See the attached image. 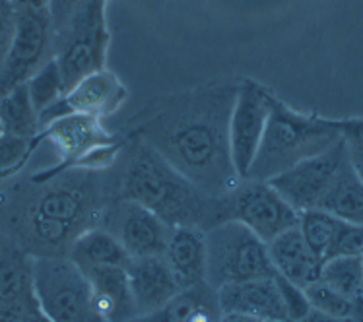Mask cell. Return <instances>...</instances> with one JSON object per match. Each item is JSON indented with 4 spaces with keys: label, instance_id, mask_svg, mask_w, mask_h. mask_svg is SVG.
I'll list each match as a JSON object with an SVG mask.
<instances>
[{
    "label": "cell",
    "instance_id": "29",
    "mask_svg": "<svg viewBox=\"0 0 363 322\" xmlns=\"http://www.w3.org/2000/svg\"><path fill=\"white\" fill-rule=\"evenodd\" d=\"M276 284H278V289H280V295H282L284 309H286V316H288L289 322H301L305 316L311 313V305H309V299H307V293H305L303 287L291 284L284 277L276 276Z\"/></svg>",
    "mask_w": 363,
    "mask_h": 322
},
{
    "label": "cell",
    "instance_id": "23",
    "mask_svg": "<svg viewBox=\"0 0 363 322\" xmlns=\"http://www.w3.org/2000/svg\"><path fill=\"white\" fill-rule=\"evenodd\" d=\"M26 86H28L31 103L39 115L47 109H51L52 105H57L60 99L67 96V86H65V80H62V74H60V68L55 57L43 62L30 76Z\"/></svg>",
    "mask_w": 363,
    "mask_h": 322
},
{
    "label": "cell",
    "instance_id": "17",
    "mask_svg": "<svg viewBox=\"0 0 363 322\" xmlns=\"http://www.w3.org/2000/svg\"><path fill=\"white\" fill-rule=\"evenodd\" d=\"M165 263L181 285L193 289L206 284V237L199 227H173L163 253Z\"/></svg>",
    "mask_w": 363,
    "mask_h": 322
},
{
    "label": "cell",
    "instance_id": "12",
    "mask_svg": "<svg viewBox=\"0 0 363 322\" xmlns=\"http://www.w3.org/2000/svg\"><path fill=\"white\" fill-rule=\"evenodd\" d=\"M272 93L252 80H241L230 117V151L233 167L247 179L270 115Z\"/></svg>",
    "mask_w": 363,
    "mask_h": 322
},
{
    "label": "cell",
    "instance_id": "15",
    "mask_svg": "<svg viewBox=\"0 0 363 322\" xmlns=\"http://www.w3.org/2000/svg\"><path fill=\"white\" fill-rule=\"evenodd\" d=\"M216 301L220 315L249 316L264 322L288 321L276 276L223 285L216 292Z\"/></svg>",
    "mask_w": 363,
    "mask_h": 322
},
{
    "label": "cell",
    "instance_id": "5",
    "mask_svg": "<svg viewBox=\"0 0 363 322\" xmlns=\"http://www.w3.org/2000/svg\"><path fill=\"white\" fill-rule=\"evenodd\" d=\"M31 287L39 309L51 322H101L94 309L84 270L65 255L31 258Z\"/></svg>",
    "mask_w": 363,
    "mask_h": 322
},
{
    "label": "cell",
    "instance_id": "6",
    "mask_svg": "<svg viewBox=\"0 0 363 322\" xmlns=\"http://www.w3.org/2000/svg\"><path fill=\"white\" fill-rule=\"evenodd\" d=\"M206 237V285L220 287L247 280L274 277L268 245L235 219H225L204 231Z\"/></svg>",
    "mask_w": 363,
    "mask_h": 322
},
{
    "label": "cell",
    "instance_id": "30",
    "mask_svg": "<svg viewBox=\"0 0 363 322\" xmlns=\"http://www.w3.org/2000/svg\"><path fill=\"white\" fill-rule=\"evenodd\" d=\"M82 2L84 0H49L47 12H49V20H51L52 35L65 30V25L70 22V18L74 16Z\"/></svg>",
    "mask_w": 363,
    "mask_h": 322
},
{
    "label": "cell",
    "instance_id": "36",
    "mask_svg": "<svg viewBox=\"0 0 363 322\" xmlns=\"http://www.w3.org/2000/svg\"><path fill=\"white\" fill-rule=\"evenodd\" d=\"M12 8H38V10H43V8L49 6V0H8Z\"/></svg>",
    "mask_w": 363,
    "mask_h": 322
},
{
    "label": "cell",
    "instance_id": "10",
    "mask_svg": "<svg viewBox=\"0 0 363 322\" xmlns=\"http://www.w3.org/2000/svg\"><path fill=\"white\" fill-rule=\"evenodd\" d=\"M52 30L47 8H14V30L0 67V96H4L51 59Z\"/></svg>",
    "mask_w": 363,
    "mask_h": 322
},
{
    "label": "cell",
    "instance_id": "28",
    "mask_svg": "<svg viewBox=\"0 0 363 322\" xmlns=\"http://www.w3.org/2000/svg\"><path fill=\"white\" fill-rule=\"evenodd\" d=\"M363 255V225L338 222L336 235L326 258L333 256H362ZM325 258V260H326Z\"/></svg>",
    "mask_w": 363,
    "mask_h": 322
},
{
    "label": "cell",
    "instance_id": "34",
    "mask_svg": "<svg viewBox=\"0 0 363 322\" xmlns=\"http://www.w3.org/2000/svg\"><path fill=\"white\" fill-rule=\"evenodd\" d=\"M301 322H354L350 316H333V315H325V313H319V311H313L309 315L305 316Z\"/></svg>",
    "mask_w": 363,
    "mask_h": 322
},
{
    "label": "cell",
    "instance_id": "32",
    "mask_svg": "<svg viewBox=\"0 0 363 322\" xmlns=\"http://www.w3.org/2000/svg\"><path fill=\"white\" fill-rule=\"evenodd\" d=\"M344 136H346V144H348L350 163L354 167V171L357 173V177L363 180V140L352 134Z\"/></svg>",
    "mask_w": 363,
    "mask_h": 322
},
{
    "label": "cell",
    "instance_id": "8",
    "mask_svg": "<svg viewBox=\"0 0 363 322\" xmlns=\"http://www.w3.org/2000/svg\"><path fill=\"white\" fill-rule=\"evenodd\" d=\"M60 154V167L49 173L65 169H105L117 161V154L125 148V138L111 134L101 120L80 113H68L55 119L41 130Z\"/></svg>",
    "mask_w": 363,
    "mask_h": 322
},
{
    "label": "cell",
    "instance_id": "21",
    "mask_svg": "<svg viewBox=\"0 0 363 322\" xmlns=\"http://www.w3.org/2000/svg\"><path fill=\"white\" fill-rule=\"evenodd\" d=\"M317 210L328 212L348 224L363 225V180L350 163V156Z\"/></svg>",
    "mask_w": 363,
    "mask_h": 322
},
{
    "label": "cell",
    "instance_id": "33",
    "mask_svg": "<svg viewBox=\"0 0 363 322\" xmlns=\"http://www.w3.org/2000/svg\"><path fill=\"white\" fill-rule=\"evenodd\" d=\"M336 125L342 130V134L357 136L359 140H363V120L352 119V120H336Z\"/></svg>",
    "mask_w": 363,
    "mask_h": 322
},
{
    "label": "cell",
    "instance_id": "1",
    "mask_svg": "<svg viewBox=\"0 0 363 322\" xmlns=\"http://www.w3.org/2000/svg\"><path fill=\"white\" fill-rule=\"evenodd\" d=\"M241 82H214L157 99L128 136L140 138L181 175L214 198L241 183L230 151V117Z\"/></svg>",
    "mask_w": 363,
    "mask_h": 322
},
{
    "label": "cell",
    "instance_id": "14",
    "mask_svg": "<svg viewBox=\"0 0 363 322\" xmlns=\"http://www.w3.org/2000/svg\"><path fill=\"white\" fill-rule=\"evenodd\" d=\"M126 88L111 70L101 68L91 72L86 78H82L80 82L74 84L67 96L60 99L57 105L47 109L39 115V125L43 130L47 125H51L52 120L65 117L68 113H80L96 119L111 117L119 111V107L125 103ZM41 134V132H39Z\"/></svg>",
    "mask_w": 363,
    "mask_h": 322
},
{
    "label": "cell",
    "instance_id": "4",
    "mask_svg": "<svg viewBox=\"0 0 363 322\" xmlns=\"http://www.w3.org/2000/svg\"><path fill=\"white\" fill-rule=\"evenodd\" d=\"M105 169H65L45 173V188L30 210V229L41 245L57 247L80 235L76 229L89 212L96 210L97 196L109 190Z\"/></svg>",
    "mask_w": 363,
    "mask_h": 322
},
{
    "label": "cell",
    "instance_id": "38",
    "mask_svg": "<svg viewBox=\"0 0 363 322\" xmlns=\"http://www.w3.org/2000/svg\"><path fill=\"white\" fill-rule=\"evenodd\" d=\"M362 264H363V255H362Z\"/></svg>",
    "mask_w": 363,
    "mask_h": 322
},
{
    "label": "cell",
    "instance_id": "13",
    "mask_svg": "<svg viewBox=\"0 0 363 322\" xmlns=\"http://www.w3.org/2000/svg\"><path fill=\"white\" fill-rule=\"evenodd\" d=\"M107 231H111L130 258L163 256L171 235V225L146 206L119 198L107 206Z\"/></svg>",
    "mask_w": 363,
    "mask_h": 322
},
{
    "label": "cell",
    "instance_id": "7",
    "mask_svg": "<svg viewBox=\"0 0 363 322\" xmlns=\"http://www.w3.org/2000/svg\"><path fill=\"white\" fill-rule=\"evenodd\" d=\"M107 47L105 0H84L65 30L52 35V57L59 64L67 91L82 78L105 68Z\"/></svg>",
    "mask_w": 363,
    "mask_h": 322
},
{
    "label": "cell",
    "instance_id": "37",
    "mask_svg": "<svg viewBox=\"0 0 363 322\" xmlns=\"http://www.w3.org/2000/svg\"><path fill=\"white\" fill-rule=\"evenodd\" d=\"M4 136V128H2V122H0V138Z\"/></svg>",
    "mask_w": 363,
    "mask_h": 322
},
{
    "label": "cell",
    "instance_id": "22",
    "mask_svg": "<svg viewBox=\"0 0 363 322\" xmlns=\"http://www.w3.org/2000/svg\"><path fill=\"white\" fill-rule=\"evenodd\" d=\"M0 122L4 134L20 136L28 140H35L39 136V113L31 103L26 84H20L4 96H0Z\"/></svg>",
    "mask_w": 363,
    "mask_h": 322
},
{
    "label": "cell",
    "instance_id": "26",
    "mask_svg": "<svg viewBox=\"0 0 363 322\" xmlns=\"http://www.w3.org/2000/svg\"><path fill=\"white\" fill-rule=\"evenodd\" d=\"M305 293H307V299H309L313 311L333 316H350L352 301L344 297L340 292H336L334 287L325 284L323 280H317L311 285H307Z\"/></svg>",
    "mask_w": 363,
    "mask_h": 322
},
{
    "label": "cell",
    "instance_id": "19",
    "mask_svg": "<svg viewBox=\"0 0 363 322\" xmlns=\"http://www.w3.org/2000/svg\"><path fill=\"white\" fill-rule=\"evenodd\" d=\"M268 256L276 276L288 280L299 287H307L320 280L323 260L305 243L297 227L278 235L268 243Z\"/></svg>",
    "mask_w": 363,
    "mask_h": 322
},
{
    "label": "cell",
    "instance_id": "27",
    "mask_svg": "<svg viewBox=\"0 0 363 322\" xmlns=\"http://www.w3.org/2000/svg\"><path fill=\"white\" fill-rule=\"evenodd\" d=\"M38 140L39 136L35 140H28V138L12 134L2 136L0 138V177H8L16 169H20L30 156V151L33 150V144Z\"/></svg>",
    "mask_w": 363,
    "mask_h": 322
},
{
    "label": "cell",
    "instance_id": "9",
    "mask_svg": "<svg viewBox=\"0 0 363 322\" xmlns=\"http://www.w3.org/2000/svg\"><path fill=\"white\" fill-rule=\"evenodd\" d=\"M223 210L225 219L243 224L267 245L299 224V212L268 180L243 179L223 196Z\"/></svg>",
    "mask_w": 363,
    "mask_h": 322
},
{
    "label": "cell",
    "instance_id": "16",
    "mask_svg": "<svg viewBox=\"0 0 363 322\" xmlns=\"http://www.w3.org/2000/svg\"><path fill=\"white\" fill-rule=\"evenodd\" d=\"M125 270L136 316L154 313L183 292L163 256L130 258Z\"/></svg>",
    "mask_w": 363,
    "mask_h": 322
},
{
    "label": "cell",
    "instance_id": "18",
    "mask_svg": "<svg viewBox=\"0 0 363 322\" xmlns=\"http://www.w3.org/2000/svg\"><path fill=\"white\" fill-rule=\"evenodd\" d=\"M94 309L101 322H130L136 316L128 276L123 266L86 268Z\"/></svg>",
    "mask_w": 363,
    "mask_h": 322
},
{
    "label": "cell",
    "instance_id": "39",
    "mask_svg": "<svg viewBox=\"0 0 363 322\" xmlns=\"http://www.w3.org/2000/svg\"><path fill=\"white\" fill-rule=\"evenodd\" d=\"M284 322H289V321H284Z\"/></svg>",
    "mask_w": 363,
    "mask_h": 322
},
{
    "label": "cell",
    "instance_id": "25",
    "mask_svg": "<svg viewBox=\"0 0 363 322\" xmlns=\"http://www.w3.org/2000/svg\"><path fill=\"white\" fill-rule=\"evenodd\" d=\"M338 222H340L338 217H334L333 214L325 210H309L299 214L297 229L303 235L305 243L311 247L313 253L319 256L323 263L330 251Z\"/></svg>",
    "mask_w": 363,
    "mask_h": 322
},
{
    "label": "cell",
    "instance_id": "20",
    "mask_svg": "<svg viewBox=\"0 0 363 322\" xmlns=\"http://www.w3.org/2000/svg\"><path fill=\"white\" fill-rule=\"evenodd\" d=\"M70 258L82 270L97 268V266H123L130 260L117 237L107 229L94 227L82 231L70 245Z\"/></svg>",
    "mask_w": 363,
    "mask_h": 322
},
{
    "label": "cell",
    "instance_id": "2",
    "mask_svg": "<svg viewBox=\"0 0 363 322\" xmlns=\"http://www.w3.org/2000/svg\"><path fill=\"white\" fill-rule=\"evenodd\" d=\"M117 196L146 206L171 227L210 229L225 222L223 198H214L144 144L126 136Z\"/></svg>",
    "mask_w": 363,
    "mask_h": 322
},
{
    "label": "cell",
    "instance_id": "24",
    "mask_svg": "<svg viewBox=\"0 0 363 322\" xmlns=\"http://www.w3.org/2000/svg\"><path fill=\"white\" fill-rule=\"evenodd\" d=\"M320 280L350 301L363 293L362 256H333L320 268Z\"/></svg>",
    "mask_w": 363,
    "mask_h": 322
},
{
    "label": "cell",
    "instance_id": "35",
    "mask_svg": "<svg viewBox=\"0 0 363 322\" xmlns=\"http://www.w3.org/2000/svg\"><path fill=\"white\" fill-rule=\"evenodd\" d=\"M350 318L354 322H363V293L352 299V309H350Z\"/></svg>",
    "mask_w": 363,
    "mask_h": 322
},
{
    "label": "cell",
    "instance_id": "11",
    "mask_svg": "<svg viewBox=\"0 0 363 322\" xmlns=\"http://www.w3.org/2000/svg\"><path fill=\"white\" fill-rule=\"evenodd\" d=\"M346 159H348V144L344 136L328 150L299 161L291 169L280 173L268 183L299 214L317 210L326 192L333 187L334 179L338 177L342 165L346 163Z\"/></svg>",
    "mask_w": 363,
    "mask_h": 322
},
{
    "label": "cell",
    "instance_id": "3",
    "mask_svg": "<svg viewBox=\"0 0 363 322\" xmlns=\"http://www.w3.org/2000/svg\"><path fill=\"white\" fill-rule=\"evenodd\" d=\"M336 120L303 115L272 96L267 128L247 179L270 180L342 140Z\"/></svg>",
    "mask_w": 363,
    "mask_h": 322
},
{
    "label": "cell",
    "instance_id": "31",
    "mask_svg": "<svg viewBox=\"0 0 363 322\" xmlns=\"http://www.w3.org/2000/svg\"><path fill=\"white\" fill-rule=\"evenodd\" d=\"M12 30H14V8L8 0H0V67L12 38Z\"/></svg>",
    "mask_w": 363,
    "mask_h": 322
}]
</instances>
